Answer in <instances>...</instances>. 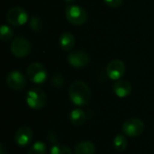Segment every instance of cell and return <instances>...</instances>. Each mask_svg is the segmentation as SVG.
I'll use <instances>...</instances> for the list:
<instances>
[{"label":"cell","mask_w":154,"mask_h":154,"mask_svg":"<svg viewBox=\"0 0 154 154\" xmlns=\"http://www.w3.org/2000/svg\"><path fill=\"white\" fill-rule=\"evenodd\" d=\"M31 42L23 36L15 37L11 43V51L17 58H23L31 51Z\"/></svg>","instance_id":"6"},{"label":"cell","mask_w":154,"mask_h":154,"mask_svg":"<svg viewBox=\"0 0 154 154\" xmlns=\"http://www.w3.org/2000/svg\"><path fill=\"white\" fill-rule=\"evenodd\" d=\"M74 0H65V2H67V3H70V2H73Z\"/></svg>","instance_id":"24"},{"label":"cell","mask_w":154,"mask_h":154,"mask_svg":"<svg viewBox=\"0 0 154 154\" xmlns=\"http://www.w3.org/2000/svg\"><path fill=\"white\" fill-rule=\"evenodd\" d=\"M128 142L123 134H117L114 139V147L117 152H124L126 150Z\"/></svg>","instance_id":"16"},{"label":"cell","mask_w":154,"mask_h":154,"mask_svg":"<svg viewBox=\"0 0 154 154\" xmlns=\"http://www.w3.org/2000/svg\"><path fill=\"white\" fill-rule=\"evenodd\" d=\"M47 97L44 91L41 88H32L26 94V103L29 107L34 110L42 109L45 106Z\"/></svg>","instance_id":"3"},{"label":"cell","mask_w":154,"mask_h":154,"mask_svg":"<svg viewBox=\"0 0 154 154\" xmlns=\"http://www.w3.org/2000/svg\"><path fill=\"white\" fill-rule=\"evenodd\" d=\"M86 114L83 110L76 108L69 114V121L74 126H81L86 122Z\"/></svg>","instance_id":"14"},{"label":"cell","mask_w":154,"mask_h":154,"mask_svg":"<svg viewBox=\"0 0 154 154\" xmlns=\"http://www.w3.org/2000/svg\"><path fill=\"white\" fill-rule=\"evenodd\" d=\"M29 16L27 12L19 6L13 7L9 9L6 14V20L7 22L14 25V26H21L25 24L28 22Z\"/></svg>","instance_id":"7"},{"label":"cell","mask_w":154,"mask_h":154,"mask_svg":"<svg viewBox=\"0 0 154 154\" xmlns=\"http://www.w3.org/2000/svg\"><path fill=\"white\" fill-rule=\"evenodd\" d=\"M96 146L89 141L79 143L75 148V154H95Z\"/></svg>","instance_id":"15"},{"label":"cell","mask_w":154,"mask_h":154,"mask_svg":"<svg viewBox=\"0 0 154 154\" xmlns=\"http://www.w3.org/2000/svg\"><path fill=\"white\" fill-rule=\"evenodd\" d=\"M32 131L29 126H21L14 134V142L18 146L25 147L32 140Z\"/></svg>","instance_id":"11"},{"label":"cell","mask_w":154,"mask_h":154,"mask_svg":"<svg viewBox=\"0 0 154 154\" xmlns=\"http://www.w3.org/2000/svg\"><path fill=\"white\" fill-rule=\"evenodd\" d=\"M26 75L30 81L35 84H42L47 79V70L40 62H33L26 69Z\"/></svg>","instance_id":"4"},{"label":"cell","mask_w":154,"mask_h":154,"mask_svg":"<svg viewBox=\"0 0 154 154\" xmlns=\"http://www.w3.org/2000/svg\"><path fill=\"white\" fill-rule=\"evenodd\" d=\"M104 1L108 6L113 7V8H117L123 4L124 0H104Z\"/></svg>","instance_id":"22"},{"label":"cell","mask_w":154,"mask_h":154,"mask_svg":"<svg viewBox=\"0 0 154 154\" xmlns=\"http://www.w3.org/2000/svg\"><path fill=\"white\" fill-rule=\"evenodd\" d=\"M6 83L10 88L14 90H22L26 85V79L18 70H14L8 73L6 77Z\"/></svg>","instance_id":"10"},{"label":"cell","mask_w":154,"mask_h":154,"mask_svg":"<svg viewBox=\"0 0 154 154\" xmlns=\"http://www.w3.org/2000/svg\"><path fill=\"white\" fill-rule=\"evenodd\" d=\"M145 129L144 123L139 118H130L127 119L122 126L123 133L129 137L140 136Z\"/></svg>","instance_id":"5"},{"label":"cell","mask_w":154,"mask_h":154,"mask_svg":"<svg viewBox=\"0 0 154 154\" xmlns=\"http://www.w3.org/2000/svg\"><path fill=\"white\" fill-rule=\"evenodd\" d=\"M67 20L74 25H82L88 20L87 11L79 5H69L65 11Z\"/></svg>","instance_id":"2"},{"label":"cell","mask_w":154,"mask_h":154,"mask_svg":"<svg viewBox=\"0 0 154 154\" xmlns=\"http://www.w3.org/2000/svg\"><path fill=\"white\" fill-rule=\"evenodd\" d=\"M51 154H72L71 150L65 145L62 144H55L51 148Z\"/></svg>","instance_id":"20"},{"label":"cell","mask_w":154,"mask_h":154,"mask_svg":"<svg viewBox=\"0 0 154 154\" xmlns=\"http://www.w3.org/2000/svg\"><path fill=\"white\" fill-rule=\"evenodd\" d=\"M68 61L72 67L81 69L88 65L90 61V57L84 51H76L69 53V55L68 56Z\"/></svg>","instance_id":"9"},{"label":"cell","mask_w":154,"mask_h":154,"mask_svg":"<svg viewBox=\"0 0 154 154\" xmlns=\"http://www.w3.org/2000/svg\"><path fill=\"white\" fill-rule=\"evenodd\" d=\"M13 30L8 25L3 24L0 28V39L2 42H7L13 37Z\"/></svg>","instance_id":"18"},{"label":"cell","mask_w":154,"mask_h":154,"mask_svg":"<svg viewBox=\"0 0 154 154\" xmlns=\"http://www.w3.org/2000/svg\"><path fill=\"white\" fill-rule=\"evenodd\" d=\"M30 27L35 32H41L43 30V21L38 16H32L30 19Z\"/></svg>","instance_id":"17"},{"label":"cell","mask_w":154,"mask_h":154,"mask_svg":"<svg viewBox=\"0 0 154 154\" xmlns=\"http://www.w3.org/2000/svg\"><path fill=\"white\" fill-rule=\"evenodd\" d=\"M51 84L56 88L61 87L64 84V79L60 75H55L51 79Z\"/></svg>","instance_id":"21"},{"label":"cell","mask_w":154,"mask_h":154,"mask_svg":"<svg viewBox=\"0 0 154 154\" xmlns=\"http://www.w3.org/2000/svg\"><path fill=\"white\" fill-rule=\"evenodd\" d=\"M125 65L120 60H111L106 67V74L112 80H119L125 75Z\"/></svg>","instance_id":"8"},{"label":"cell","mask_w":154,"mask_h":154,"mask_svg":"<svg viewBox=\"0 0 154 154\" xmlns=\"http://www.w3.org/2000/svg\"><path fill=\"white\" fill-rule=\"evenodd\" d=\"M46 152H47L46 145L42 142H37L31 147V149L28 152V154H46Z\"/></svg>","instance_id":"19"},{"label":"cell","mask_w":154,"mask_h":154,"mask_svg":"<svg viewBox=\"0 0 154 154\" xmlns=\"http://www.w3.org/2000/svg\"><path fill=\"white\" fill-rule=\"evenodd\" d=\"M0 154H7V149L4 143H0Z\"/></svg>","instance_id":"23"},{"label":"cell","mask_w":154,"mask_h":154,"mask_svg":"<svg viewBox=\"0 0 154 154\" xmlns=\"http://www.w3.org/2000/svg\"><path fill=\"white\" fill-rule=\"evenodd\" d=\"M114 93L120 98H124L128 97L132 92V85L124 79L116 80L113 86Z\"/></svg>","instance_id":"12"},{"label":"cell","mask_w":154,"mask_h":154,"mask_svg":"<svg viewBox=\"0 0 154 154\" xmlns=\"http://www.w3.org/2000/svg\"><path fill=\"white\" fill-rule=\"evenodd\" d=\"M69 97L75 106H83L89 102L91 98V91L85 82L76 80L69 86Z\"/></svg>","instance_id":"1"},{"label":"cell","mask_w":154,"mask_h":154,"mask_svg":"<svg viewBox=\"0 0 154 154\" xmlns=\"http://www.w3.org/2000/svg\"><path fill=\"white\" fill-rule=\"evenodd\" d=\"M59 42H60V45L61 49L68 51H70L74 47L76 40H75V37H74V35L72 33H70V32H63L60 36Z\"/></svg>","instance_id":"13"}]
</instances>
